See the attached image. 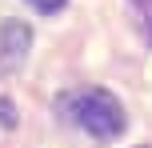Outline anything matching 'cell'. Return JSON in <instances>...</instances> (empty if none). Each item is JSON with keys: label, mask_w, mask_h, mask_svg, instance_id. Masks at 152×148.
Instances as JSON below:
<instances>
[{"label": "cell", "mask_w": 152, "mask_h": 148, "mask_svg": "<svg viewBox=\"0 0 152 148\" xmlns=\"http://www.w3.org/2000/svg\"><path fill=\"white\" fill-rule=\"evenodd\" d=\"M64 116L96 140H112L124 132V108L104 88H80V92L64 96Z\"/></svg>", "instance_id": "cell-1"}, {"label": "cell", "mask_w": 152, "mask_h": 148, "mask_svg": "<svg viewBox=\"0 0 152 148\" xmlns=\"http://www.w3.org/2000/svg\"><path fill=\"white\" fill-rule=\"evenodd\" d=\"M32 48V28L20 20H8L4 28H0V60L4 64H20L24 56H28Z\"/></svg>", "instance_id": "cell-2"}, {"label": "cell", "mask_w": 152, "mask_h": 148, "mask_svg": "<svg viewBox=\"0 0 152 148\" xmlns=\"http://www.w3.org/2000/svg\"><path fill=\"white\" fill-rule=\"evenodd\" d=\"M132 12H136L140 28H144V36H148V44H152V0H132Z\"/></svg>", "instance_id": "cell-3"}, {"label": "cell", "mask_w": 152, "mask_h": 148, "mask_svg": "<svg viewBox=\"0 0 152 148\" xmlns=\"http://www.w3.org/2000/svg\"><path fill=\"white\" fill-rule=\"evenodd\" d=\"M0 124H4V128H16V108H12V100H0Z\"/></svg>", "instance_id": "cell-4"}, {"label": "cell", "mask_w": 152, "mask_h": 148, "mask_svg": "<svg viewBox=\"0 0 152 148\" xmlns=\"http://www.w3.org/2000/svg\"><path fill=\"white\" fill-rule=\"evenodd\" d=\"M32 8H36V12H60L64 4H68V0H28Z\"/></svg>", "instance_id": "cell-5"}, {"label": "cell", "mask_w": 152, "mask_h": 148, "mask_svg": "<svg viewBox=\"0 0 152 148\" xmlns=\"http://www.w3.org/2000/svg\"><path fill=\"white\" fill-rule=\"evenodd\" d=\"M144 148H152V144H144Z\"/></svg>", "instance_id": "cell-6"}]
</instances>
